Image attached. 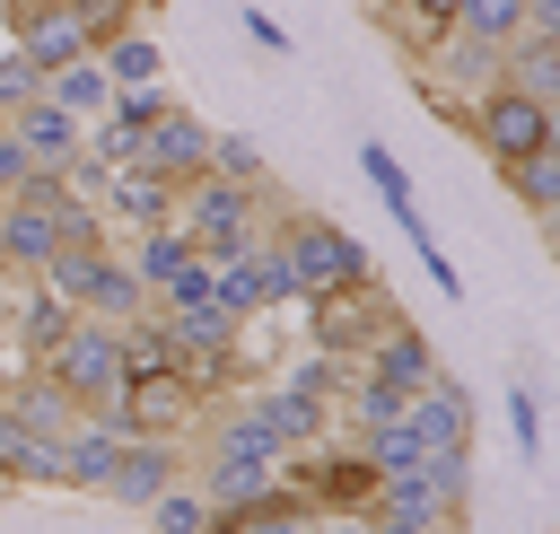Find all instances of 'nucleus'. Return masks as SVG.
I'll use <instances>...</instances> for the list:
<instances>
[{"label":"nucleus","mask_w":560,"mask_h":534,"mask_svg":"<svg viewBox=\"0 0 560 534\" xmlns=\"http://www.w3.org/2000/svg\"><path fill=\"white\" fill-rule=\"evenodd\" d=\"M271 184L262 193H245V184H219V175H192L184 193H175V228L192 236V254H210V263H228V254H245L254 236H271Z\"/></svg>","instance_id":"1"},{"label":"nucleus","mask_w":560,"mask_h":534,"mask_svg":"<svg viewBox=\"0 0 560 534\" xmlns=\"http://www.w3.org/2000/svg\"><path fill=\"white\" fill-rule=\"evenodd\" d=\"M280 263H289V280H298V298H332V289H368V245L350 236V228H332V219H315V210H280Z\"/></svg>","instance_id":"2"},{"label":"nucleus","mask_w":560,"mask_h":534,"mask_svg":"<svg viewBox=\"0 0 560 534\" xmlns=\"http://www.w3.org/2000/svg\"><path fill=\"white\" fill-rule=\"evenodd\" d=\"M44 376L79 403V411H105L122 385H131V368H122V324H96V315H70V333L44 350Z\"/></svg>","instance_id":"3"},{"label":"nucleus","mask_w":560,"mask_h":534,"mask_svg":"<svg viewBox=\"0 0 560 534\" xmlns=\"http://www.w3.org/2000/svg\"><path fill=\"white\" fill-rule=\"evenodd\" d=\"M280 481H289L315 516H368V508H376V464H368L359 446H350V455H341V446H332V455H324V446H298V455H280Z\"/></svg>","instance_id":"4"},{"label":"nucleus","mask_w":560,"mask_h":534,"mask_svg":"<svg viewBox=\"0 0 560 534\" xmlns=\"http://www.w3.org/2000/svg\"><path fill=\"white\" fill-rule=\"evenodd\" d=\"M472 140L490 149V166H516L534 149H560V105H534L516 88H481L472 96Z\"/></svg>","instance_id":"5"},{"label":"nucleus","mask_w":560,"mask_h":534,"mask_svg":"<svg viewBox=\"0 0 560 534\" xmlns=\"http://www.w3.org/2000/svg\"><path fill=\"white\" fill-rule=\"evenodd\" d=\"M359 175H368V184H376V201H385V210H394V228H402V236H411V245H420V271H429V280H438V298H464V271H455V263H446V245H438V236H429V219H420V193H411V175H402V158H394V149H376V140H368V149H359Z\"/></svg>","instance_id":"6"},{"label":"nucleus","mask_w":560,"mask_h":534,"mask_svg":"<svg viewBox=\"0 0 560 534\" xmlns=\"http://www.w3.org/2000/svg\"><path fill=\"white\" fill-rule=\"evenodd\" d=\"M131 166H149L158 184H175V193H184L192 175H210V123H201L192 105H166V114L140 131V158H131Z\"/></svg>","instance_id":"7"},{"label":"nucleus","mask_w":560,"mask_h":534,"mask_svg":"<svg viewBox=\"0 0 560 534\" xmlns=\"http://www.w3.org/2000/svg\"><path fill=\"white\" fill-rule=\"evenodd\" d=\"M192 490L210 499V516H245V508H262L280 490V455H201Z\"/></svg>","instance_id":"8"},{"label":"nucleus","mask_w":560,"mask_h":534,"mask_svg":"<svg viewBox=\"0 0 560 534\" xmlns=\"http://www.w3.org/2000/svg\"><path fill=\"white\" fill-rule=\"evenodd\" d=\"M245 420L262 429V446H271V455H298V446H315V438H324L332 403H315V394H298V385H262V394L245 403Z\"/></svg>","instance_id":"9"},{"label":"nucleus","mask_w":560,"mask_h":534,"mask_svg":"<svg viewBox=\"0 0 560 534\" xmlns=\"http://www.w3.org/2000/svg\"><path fill=\"white\" fill-rule=\"evenodd\" d=\"M175 481H184L175 438H122V455H114V473H105V499L149 508V499H158V490H175Z\"/></svg>","instance_id":"10"},{"label":"nucleus","mask_w":560,"mask_h":534,"mask_svg":"<svg viewBox=\"0 0 560 534\" xmlns=\"http://www.w3.org/2000/svg\"><path fill=\"white\" fill-rule=\"evenodd\" d=\"M359 368H368V376H385L394 394H420V385L438 376V350H429V333H420V324H394V315H385Z\"/></svg>","instance_id":"11"},{"label":"nucleus","mask_w":560,"mask_h":534,"mask_svg":"<svg viewBox=\"0 0 560 534\" xmlns=\"http://www.w3.org/2000/svg\"><path fill=\"white\" fill-rule=\"evenodd\" d=\"M18 53L52 79L61 61H88V35H79V18L61 0H18Z\"/></svg>","instance_id":"12"},{"label":"nucleus","mask_w":560,"mask_h":534,"mask_svg":"<svg viewBox=\"0 0 560 534\" xmlns=\"http://www.w3.org/2000/svg\"><path fill=\"white\" fill-rule=\"evenodd\" d=\"M0 411H9L18 429H35V438H52V446H61L70 429H79V403H70V394H61V385H52L44 368H26V376H9V385H0Z\"/></svg>","instance_id":"13"},{"label":"nucleus","mask_w":560,"mask_h":534,"mask_svg":"<svg viewBox=\"0 0 560 534\" xmlns=\"http://www.w3.org/2000/svg\"><path fill=\"white\" fill-rule=\"evenodd\" d=\"M0 123L18 131V149H26L35 166H70V158H79V131H88V123H70L52 96H26V105H9Z\"/></svg>","instance_id":"14"},{"label":"nucleus","mask_w":560,"mask_h":534,"mask_svg":"<svg viewBox=\"0 0 560 534\" xmlns=\"http://www.w3.org/2000/svg\"><path fill=\"white\" fill-rule=\"evenodd\" d=\"M96 210H105V219H122V228L140 236V228H166V219H175V184H158L149 166H114Z\"/></svg>","instance_id":"15"},{"label":"nucleus","mask_w":560,"mask_h":534,"mask_svg":"<svg viewBox=\"0 0 560 534\" xmlns=\"http://www.w3.org/2000/svg\"><path fill=\"white\" fill-rule=\"evenodd\" d=\"M411 420H420V438H429V446H472V394H464L446 368L411 394Z\"/></svg>","instance_id":"16"},{"label":"nucleus","mask_w":560,"mask_h":534,"mask_svg":"<svg viewBox=\"0 0 560 534\" xmlns=\"http://www.w3.org/2000/svg\"><path fill=\"white\" fill-rule=\"evenodd\" d=\"M114 455H122V429L96 420V411H79V429L61 438V481H70V490H105Z\"/></svg>","instance_id":"17"},{"label":"nucleus","mask_w":560,"mask_h":534,"mask_svg":"<svg viewBox=\"0 0 560 534\" xmlns=\"http://www.w3.org/2000/svg\"><path fill=\"white\" fill-rule=\"evenodd\" d=\"M61 245V228L35 210V201H18V193H0V271H44V254Z\"/></svg>","instance_id":"18"},{"label":"nucleus","mask_w":560,"mask_h":534,"mask_svg":"<svg viewBox=\"0 0 560 534\" xmlns=\"http://www.w3.org/2000/svg\"><path fill=\"white\" fill-rule=\"evenodd\" d=\"M411 473L429 481V499H438V525H464V508H472V446H429Z\"/></svg>","instance_id":"19"},{"label":"nucleus","mask_w":560,"mask_h":534,"mask_svg":"<svg viewBox=\"0 0 560 534\" xmlns=\"http://www.w3.org/2000/svg\"><path fill=\"white\" fill-rule=\"evenodd\" d=\"M0 481L52 490V481H61V446H52V438H35V429H18V420L0 411Z\"/></svg>","instance_id":"20"},{"label":"nucleus","mask_w":560,"mask_h":534,"mask_svg":"<svg viewBox=\"0 0 560 534\" xmlns=\"http://www.w3.org/2000/svg\"><path fill=\"white\" fill-rule=\"evenodd\" d=\"M44 96H52L70 123H96V114H105V96H114V79H105V70H96V53H88V61H61V70L44 79Z\"/></svg>","instance_id":"21"},{"label":"nucleus","mask_w":560,"mask_h":534,"mask_svg":"<svg viewBox=\"0 0 560 534\" xmlns=\"http://www.w3.org/2000/svg\"><path fill=\"white\" fill-rule=\"evenodd\" d=\"M158 61H166V53H158V35H131V26L96 44V70H105L114 88H149V79H158Z\"/></svg>","instance_id":"22"},{"label":"nucleus","mask_w":560,"mask_h":534,"mask_svg":"<svg viewBox=\"0 0 560 534\" xmlns=\"http://www.w3.org/2000/svg\"><path fill=\"white\" fill-rule=\"evenodd\" d=\"M122 263H131V280H140V289H158V280H166L175 263H192V236H184L175 219H166V228H140Z\"/></svg>","instance_id":"23"},{"label":"nucleus","mask_w":560,"mask_h":534,"mask_svg":"<svg viewBox=\"0 0 560 534\" xmlns=\"http://www.w3.org/2000/svg\"><path fill=\"white\" fill-rule=\"evenodd\" d=\"M499 175H508V193H516L534 219L560 210V149H534V158H516V166H499Z\"/></svg>","instance_id":"24"},{"label":"nucleus","mask_w":560,"mask_h":534,"mask_svg":"<svg viewBox=\"0 0 560 534\" xmlns=\"http://www.w3.org/2000/svg\"><path fill=\"white\" fill-rule=\"evenodd\" d=\"M359 455H368L376 473H402V464L429 455V438H420V420L402 411V420H385V429H359Z\"/></svg>","instance_id":"25"},{"label":"nucleus","mask_w":560,"mask_h":534,"mask_svg":"<svg viewBox=\"0 0 560 534\" xmlns=\"http://www.w3.org/2000/svg\"><path fill=\"white\" fill-rule=\"evenodd\" d=\"M210 175H219V184H245V193H262V175H271V166H262V149H254L245 131H210Z\"/></svg>","instance_id":"26"},{"label":"nucleus","mask_w":560,"mask_h":534,"mask_svg":"<svg viewBox=\"0 0 560 534\" xmlns=\"http://www.w3.org/2000/svg\"><path fill=\"white\" fill-rule=\"evenodd\" d=\"M499 53H508V44H472V35H455V44L438 53V70H446V79H464V88L481 96V88H499Z\"/></svg>","instance_id":"27"},{"label":"nucleus","mask_w":560,"mask_h":534,"mask_svg":"<svg viewBox=\"0 0 560 534\" xmlns=\"http://www.w3.org/2000/svg\"><path fill=\"white\" fill-rule=\"evenodd\" d=\"M149 525H158V534H210V499H201L192 481H175V490L149 499Z\"/></svg>","instance_id":"28"},{"label":"nucleus","mask_w":560,"mask_h":534,"mask_svg":"<svg viewBox=\"0 0 560 534\" xmlns=\"http://www.w3.org/2000/svg\"><path fill=\"white\" fill-rule=\"evenodd\" d=\"M149 298H158V315H184V306H210V254H192V263H175V271H166V280H158Z\"/></svg>","instance_id":"29"},{"label":"nucleus","mask_w":560,"mask_h":534,"mask_svg":"<svg viewBox=\"0 0 560 534\" xmlns=\"http://www.w3.org/2000/svg\"><path fill=\"white\" fill-rule=\"evenodd\" d=\"M508 438H516V464H542V403L525 376L508 385Z\"/></svg>","instance_id":"30"},{"label":"nucleus","mask_w":560,"mask_h":534,"mask_svg":"<svg viewBox=\"0 0 560 534\" xmlns=\"http://www.w3.org/2000/svg\"><path fill=\"white\" fill-rule=\"evenodd\" d=\"M166 105H175V96H158V88H114V96H105V123L140 140V131H149V123H158Z\"/></svg>","instance_id":"31"},{"label":"nucleus","mask_w":560,"mask_h":534,"mask_svg":"<svg viewBox=\"0 0 560 534\" xmlns=\"http://www.w3.org/2000/svg\"><path fill=\"white\" fill-rule=\"evenodd\" d=\"M280 385H298V394H315V403H341V385H350V359H332V350H315V359H298Z\"/></svg>","instance_id":"32"},{"label":"nucleus","mask_w":560,"mask_h":534,"mask_svg":"<svg viewBox=\"0 0 560 534\" xmlns=\"http://www.w3.org/2000/svg\"><path fill=\"white\" fill-rule=\"evenodd\" d=\"M26 96H44V70L9 44V53H0V114H9V105H26Z\"/></svg>","instance_id":"33"},{"label":"nucleus","mask_w":560,"mask_h":534,"mask_svg":"<svg viewBox=\"0 0 560 534\" xmlns=\"http://www.w3.org/2000/svg\"><path fill=\"white\" fill-rule=\"evenodd\" d=\"M402 26H411L420 44H446V35H455V0H402Z\"/></svg>","instance_id":"34"},{"label":"nucleus","mask_w":560,"mask_h":534,"mask_svg":"<svg viewBox=\"0 0 560 534\" xmlns=\"http://www.w3.org/2000/svg\"><path fill=\"white\" fill-rule=\"evenodd\" d=\"M26 175H35V158H26V149H18V131L0 123V193H18Z\"/></svg>","instance_id":"35"},{"label":"nucleus","mask_w":560,"mask_h":534,"mask_svg":"<svg viewBox=\"0 0 560 534\" xmlns=\"http://www.w3.org/2000/svg\"><path fill=\"white\" fill-rule=\"evenodd\" d=\"M245 35H254L262 53H280V61H289V26H280L271 9H245Z\"/></svg>","instance_id":"36"},{"label":"nucleus","mask_w":560,"mask_h":534,"mask_svg":"<svg viewBox=\"0 0 560 534\" xmlns=\"http://www.w3.org/2000/svg\"><path fill=\"white\" fill-rule=\"evenodd\" d=\"M368 534H446L429 516H402V508H368Z\"/></svg>","instance_id":"37"},{"label":"nucleus","mask_w":560,"mask_h":534,"mask_svg":"<svg viewBox=\"0 0 560 534\" xmlns=\"http://www.w3.org/2000/svg\"><path fill=\"white\" fill-rule=\"evenodd\" d=\"M315 534H368V516H315Z\"/></svg>","instance_id":"38"}]
</instances>
